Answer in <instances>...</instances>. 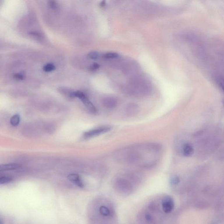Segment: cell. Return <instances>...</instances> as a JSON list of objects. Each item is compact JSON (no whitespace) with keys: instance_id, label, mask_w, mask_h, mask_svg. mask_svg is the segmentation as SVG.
Masks as SVG:
<instances>
[{"instance_id":"cell-1","label":"cell","mask_w":224,"mask_h":224,"mask_svg":"<svg viewBox=\"0 0 224 224\" xmlns=\"http://www.w3.org/2000/svg\"><path fill=\"white\" fill-rule=\"evenodd\" d=\"M161 149L159 145L148 143L125 148L118 152L117 156L121 162L148 168L157 162Z\"/></svg>"},{"instance_id":"cell-2","label":"cell","mask_w":224,"mask_h":224,"mask_svg":"<svg viewBox=\"0 0 224 224\" xmlns=\"http://www.w3.org/2000/svg\"><path fill=\"white\" fill-rule=\"evenodd\" d=\"M112 127L110 126H103L95 128L88 131L86 132L83 134L85 138L88 139L99 136L111 131Z\"/></svg>"},{"instance_id":"cell-3","label":"cell","mask_w":224,"mask_h":224,"mask_svg":"<svg viewBox=\"0 0 224 224\" xmlns=\"http://www.w3.org/2000/svg\"><path fill=\"white\" fill-rule=\"evenodd\" d=\"M102 104L106 108L113 109L116 108L118 105V100L117 98L113 96H106L102 99Z\"/></svg>"},{"instance_id":"cell-4","label":"cell","mask_w":224,"mask_h":224,"mask_svg":"<svg viewBox=\"0 0 224 224\" xmlns=\"http://www.w3.org/2000/svg\"><path fill=\"white\" fill-rule=\"evenodd\" d=\"M162 209L166 213L171 212L174 209V203L173 199L170 197L164 198L162 200Z\"/></svg>"},{"instance_id":"cell-5","label":"cell","mask_w":224,"mask_h":224,"mask_svg":"<svg viewBox=\"0 0 224 224\" xmlns=\"http://www.w3.org/2000/svg\"><path fill=\"white\" fill-rule=\"evenodd\" d=\"M80 99L81 100L83 104L85 105L86 107L91 112V113L93 114H95L97 113V109L93 103L89 100V99L88 98L86 95L84 94Z\"/></svg>"},{"instance_id":"cell-6","label":"cell","mask_w":224,"mask_h":224,"mask_svg":"<svg viewBox=\"0 0 224 224\" xmlns=\"http://www.w3.org/2000/svg\"><path fill=\"white\" fill-rule=\"evenodd\" d=\"M67 179L69 181L74 183L79 187L81 188H83L84 187V184L82 180L80 178L78 174H75V173L69 174L67 177Z\"/></svg>"},{"instance_id":"cell-7","label":"cell","mask_w":224,"mask_h":224,"mask_svg":"<svg viewBox=\"0 0 224 224\" xmlns=\"http://www.w3.org/2000/svg\"><path fill=\"white\" fill-rule=\"evenodd\" d=\"M138 105L134 103L129 104L127 105L125 109L126 114L129 116H132L135 115L138 111Z\"/></svg>"},{"instance_id":"cell-8","label":"cell","mask_w":224,"mask_h":224,"mask_svg":"<svg viewBox=\"0 0 224 224\" xmlns=\"http://www.w3.org/2000/svg\"><path fill=\"white\" fill-rule=\"evenodd\" d=\"M20 165L16 163H10V164H3L0 166V170L7 171L11 170H16L20 167Z\"/></svg>"},{"instance_id":"cell-9","label":"cell","mask_w":224,"mask_h":224,"mask_svg":"<svg viewBox=\"0 0 224 224\" xmlns=\"http://www.w3.org/2000/svg\"><path fill=\"white\" fill-rule=\"evenodd\" d=\"M182 150H183V154L185 156H190L193 153V148L192 147L188 144H185L183 146Z\"/></svg>"},{"instance_id":"cell-10","label":"cell","mask_w":224,"mask_h":224,"mask_svg":"<svg viewBox=\"0 0 224 224\" xmlns=\"http://www.w3.org/2000/svg\"><path fill=\"white\" fill-rule=\"evenodd\" d=\"M20 116L19 114H15L10 120V124L13 126H17L20 122Z\"/></svg>"},{"instance_id":"cell-11","label":"cell","mask_w":224,"mask_h":224,"mask_svg":"<svg viewBox=\"0 0 224 224\" xmlns=\"http://www.w3.org/2000/svg\"><path fill=\"white\" fill-rule=\"evenodd\" d=\"M216 82L218 86L224 92V78L221 76L217 77Z\"/></svg>"},{"instance_id":"cell-12","label":"cell","mask_w":224,"mask_h":224,"mask_svg":"<svg viewBox=\"0 0 224 224\" xmlns=\"http://www.w3.org/2000/svg\"><path fill=\"white\" fill-rule=\"evenodd\" d=\"M99 212L104 216H108L110 214L109 209L104 206H102L100 207Z\"/></svg>"},{"instance_id":"cell-13","label":"cell","mask_w":224,"mask_h":224,"mask_svg":"<svg viewBox=\"0 0 224 224\" xmlns=\"http://www.w3.org/2000/svg\"><path fill=\"white\" fill-rule=\"evenodd\" d=\"M55 69V66L54 65L51 63H49L43 66V70L45 72H52Z\"/></svg>"},{"instance_id":"cell-14","label":"cell","mask_w":224,"mask_h":224,"mask_svg":"<svg viewBox=\"0 0 224 224\" xmlns=\"http://www.w3.org/2000/svg\"><path fill=\"white\" fill-rule=\"evenodd\" d=\"M104 58L106 59H114L119 57V54L114 52L106 53L104 55Z\"/></svg>"},{"instance_id":"cell-15","label":"cell","mask_w":224,"mask_h":224,"mask_svg":"<svg viewBox=\"0 0 224 224\" xmlns=\"http://www.w3.org/2000/svg\"><path fill=\"white\" fill-rule=\"evenodd\" d=\"M88 57L89 58L92 60L98 59L99 57V54L98 52L95 51L90 52L88 55Z\"/></svg>"},{"instance_id":"cell-16","label":"cell","mask_w":224,"mask_h":224,"mask_svg":"<svg viewBox=\"0 0 224 224\" xmlns=\"http://www.w3.org/2000/svg\"><path fill=\"white\" fill-rule=\"evenodd\" d=\"M13 179L12 178L8 177H1L0 178V184H8L12 182Z\"/></svg>"},{"instance_id":"cell-17","label":"cell","mask_w":224,"mask_h":224,"mask_svg":"<svg viewBox=\"0 0 224 224\" xmlns=\"http://www.w3.org/2000/svg\"><path fill=\"white\" fill-rule=\"evenodd\" d=\"M179 178L177 176H174L170 179V184L172 185H175L179 183Z\"/></svg>"},{"instance_id":"cell-18","label":"cell","mask_w":224,"mask_h":224,"mask_svg":"<svg viewBox=\"0 0 224 224\" xmlns=\"http://www.w3.org/2000/svg\"><path fill=\"white\" fill-rule=\"evenodd\" d=\"M14 78L19 80H22L24 79V76L22 73H16L13 75Z\"/></svg>"},{"instance_id":"cell-19","label":"cell","mask_w":224,"mask_h":224,"mask_svg":"<svg viewBox=\"0 0 224 224\" xmlns=\"http://www.w3.org/2000/svg\"><path fill=\"white\" fill-rule=\"evenodd\" d=\"M99 65L97 63H94L93 65H91L89 67V70L90 71H94L97 70L99 67Z\"/></svg>"},{"instance_id":"cell-20","label":"cell","mask_w":224,"mask_h":224,"mask_svg":"<svg viewBox=\"0 0 224 224\" xmlns=\"http://www.w3.org/2000/svg\"><path fill=\"white\" fill-rule=\"evenodd\" d=\"M49 4L50 8L52 9H56L57 8V3L54 1H50L49 2Z\"/></svg>"},{"instance_id":"cell-21","label":"cell","mask_w":224,"mask_h":224,"mask_svg":"<svg viewBox=\"0 0 224 224\" xmlns=\"http://www.w3.org/2000/svg\"><path fill=\"white\" fill-rule=\"evenodd\" d=\"M145 218L148 221H151L152 219V217L151 216V214H148L145 215Z\"/></svg>"},{"instance_id":"cell-22","label":"cell","mask_w":224,"mask_h":224,"mask_svg":"<svg viewBox=\"0 0 224 224\" xmlns=\"http://www.w3.org/2000/svg\"><path fill=\"white\" fill-rule=\"evenodd\" d=\"M105 5H106V1H102L100 4V6L101 7H103L105 6Z\"/></svg>"}]
</instances>
